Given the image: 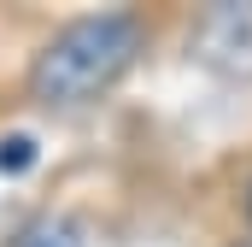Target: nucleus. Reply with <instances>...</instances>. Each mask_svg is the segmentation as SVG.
<instances>
[{
	"instance_id": "3",
	"label": "nucleus",
	"mask_w": 252,
	"mask_h": 247,
	"mask_svg": "<svg viewBox=\"0 0 252 247\" xmlns=\"http://www.w3.org/2000/svg\"><path fill=\"white\" fill-rule=\"evenodd\" d=\"M18 247H82V230L70 224V218H41V224H30Z\"/></svg>"
},
{
	"instance_id": "5",
	"label": "nucleus",
	"mask_w": 252,
	"mask_h": 247,
	"mask_svg": "<svg viewBox=\"0 0 252 247\" xmlns=\"http://www.w3.org/2000/svg\"><path fill=\"white\" fill-rule=\"evenodd\" d=\"M247 218H252V183H247Z\"/></svg>"
},
{
	"instance_id": "2",
	"label": "nucleus",
	"mask_w": 252,
	"mask_h": 247,
	"mask_svg": "<svg viewBox=\"0 0 252 247\" xmlns=\"http://www.w3.org/2000/svg\"><path fill=\"white\" fill-rule=\"evenodd\" d=\"M193 59L223 77H252V6H205L193 24Z\"/></svg>"
},
{
	"instance_id": "1",
	"label": "nucleus",
	"mask_w": 252,
	"mask_h": 247,
	"mask_svg": "<svg viewBox=\"0 0 252 247\" xmlns=\"http://www.w3.org/2000/svg\"><path fill=\"white\" fill-rule=\"evenodd\" d=\"M147 47V24L135 12H88V18H70L59 36L35 53L30 65V100L70 112V106H88L100 100L106 88L124 82V71L141 59Z\"/></svg>"
},
{
	"instance_id": "4",
	"label": "nucleus",
	"mask_w": 252,
	"mask_h": 247,
	"mask_svg": "<svg viewBox=\"0 0 252 247\" xmlns=\"http://www.w3.org/2000/svg\"><path fill=\"white\" fill-rule=\"evenodd\" d=\"M41 159V147H35V135H0V177H18V171H30Z\"/></svg>"
}]
</instances>
